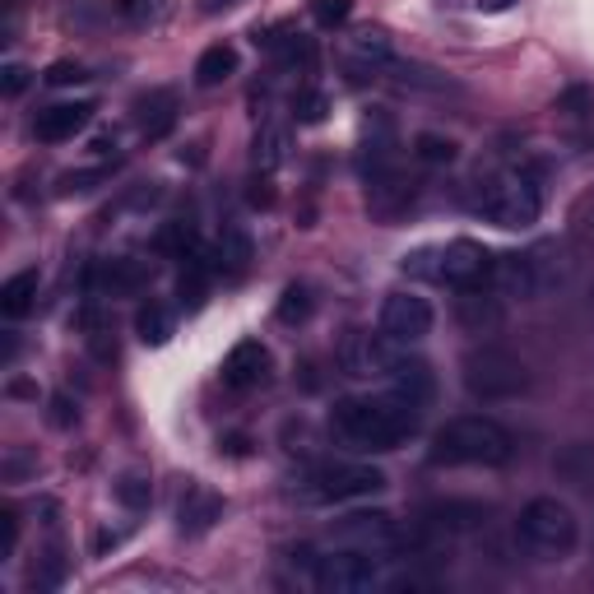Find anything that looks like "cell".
<instances>
[{
    "label": "cell",
    "instance_id": "cell-35",
    "mask_svg": "<svg viewBox=\"0 0 594 594\" xmlns=\"http://www.w3.org/2000/svg\"><path fill=\"white\" fill-rule=\"evenodd\" d=\"M0 530H5V544H0V553H14V544H20V516H14V506H5L0 511Z\"/></svg>",
    "mask_w": 594,
    "mask_h": 594
},
{
    "label": "cell",
    "instance_id": "cell-6",
    "mask_svg": "<svg viewBox=\"0 0 594 594\" xmlns=\"http://www.w3.org/2000/svg\"><path fill=\"white\" fill-rule=\"evenodd\" d=\"M465 391L483 399V405H497V399H516L530 391V367L520 362L511 348H497V344H479L465 354Z\"/></svg>",
    "mask_w": 594,
    "mask_h": 594
},
{
    "label": "cell",
    "instance_id": "cell-30",
    "mask_svg": "<svg viewBox=\"0 0 594 594\" xmlns=\"http://www.w3.org/2000/svg\"><path fill=\"white\" fill-rule=\"evenodd\" d=\"M307 317H311V293H307L302 284H293V288L284 293V302H279V321L297 325V321H307Z\"/></svg>",
    "mask_w": 594,
    "mask_h": 594
},
{
    "label": "cell",
    "instance_id": "cell-2",
    "mask_svg": "<svg viewBox=\"0 0 594 594\" xmlns=\"http://www.w3.org/2000/svg\"><path fill=\"white\" fill-rule=\"evenodd\" d=\"M511 450H516L511 432H506L497 418H483V413L450 418V423L432 436V465H450V469H460V465L493 469V465L511 460Z\"/></svg>",
    "mask_w": 594,
    "mask_h": 594
},
{
    "label": "cell",
    "instance_id": "cell-36",
    "mask_svg": "<svg viewBox=\"0 0 594 594\" xmlns=\"http://www.w3.org/2000/svg\"><path fill=\"white\" fill-rule=\"evenodd\" d=\"M94 182H98V172H70V177L61 182V190L65 196H75V190H94Z\"/></svg>",
    "mask_w": 594,
    "mask_h": 594
},
{
    "label": "cell",
    "instance_id": "cell-19",
    "mask_svg": "<svg viewBox=\"0 0 594 594\" xmlns=\"http://www.w3.org/2000/svg\"><path fill=\"white\" fill-rule=\"evenodd\" d=\"M348 51V65H358V70H381V65H391V38L381 28H362L354 33V38L344 42Z\"/></svg>",
    "mask_w": 594,
    "mask_h": 594
},
{
    "label": "cell",
    "instance_id": "cell-37",
    "mask_svg": "<svg viewBox=\"0 0 594 594\" xmlns=\"http://www.w3.org/2000/svg\"><path fill=\"white\" fill-rule=\"evenodd\" d=\"M511 5H516V0H479L483 14H502V10H511Z\"/></svg>",
    "mask_w": 594,
    "mask_h": 594
},
{
    "label": "cell",
    "instance_id": "cell-8",
    "mask_svg": "<svg viewBox=\"0 0 594 594\" xmlns=\"http://www.w3.org/2000/svg\"><path fill=\"white\" fill-rule=\"evenodd\" d=\"M311 581L330 594H367L386 581V567H381V557L372 548H335L317 557V571H311Z\"/></svg>",
    "mask_w": 594,
    "mask_h": 594
},
{
    "label": "cell",
    "instance_id": "cell-1",
    "mask_svg": "<svg viewBox=\"0 0 594 594\" xmlns=\"http://www.w3.org/2000/svg\"><path fill=\"white\" fill-rule=\"evenodd\" d=\"M423 405H413L405 395H354L339 399L330 409V432L335 442L358 450V456H386V450H399L418 432V413Z\"/></svg>",
    "mask_w": 594,
    "mask_h": 594
},
{
    "label": "cell",
    "instance_id": "cell-33",
    "mask_svg": "<svg viewBox=\"0 0 594 594\" xmlns=\"http://www.w3.org/2000/svg\"><path fill=\"white\" fill-rule=\"evenodd\" d=\"M79 79H89V75H84V65H75V61H57L47 70V84H57V89L61 84H79Z\"/></svg>",
    "mask_w": 594,
    "mask_h": 594
},
{
    "label": "cell",
    "instance_id": "cell-24",
    "mask_svg": "<svg viewBox=\"0 0 594 594\" xmlns=\"http://www.w3.org/2000/svg\"><path fill=\"white\" fill-rule=\"evenodd\" d=\"M172 330H177V321H172V311L163 307V302H145L135 311V335L145 339V344H168L172 339Z\"/></svg>",
    "mask_w": 594,
    "mask_h": 594
},
{
    "label": "cell",
    "instance_id": "cell-15",
    "mask_svg": "<svg viewBox=\"0 0 594 594\" xmlns=\"http://www.w3.org/2000/svg\"><path fill=\"white\" fill-rule=\"evenodd\" d=\"M386 386L395 395H405L413 399V405H428L432 391H436V381H432V367L423 358H409V354H399L395 367H391V376H386Z\"/></svg>",
    "mask_w": 594,
    "mask_h": 594
},
{
    "label": "cell",
    "instance_id": "cell-31",
    "mask_svg": "<svg viewBox=\"0 0 594 594\" xmlns=\"http://www.w3.org/2000/svg\"><path fill=\"white\" fill-rule=\"evenodd\" d=\"M354 14V0H311V20L321 28H339Z\"/></svg>",
    "mask_w": 594,
    "mask_h": 594
},
{
    "label": "cell",
    "instance_id": "cell-12",
    "mask_svg": "<svg viewBox=\"0 0 594 594\" xmlns=\"http://www.w3.org/2000/svg\"><path fill=\"white\" fill-rule=\"evenodd\" d=\"M270 348L260 344V339H242L228 358H223V386H233V391H256V386H265L270 381Z\"/></svg>",
    "mask_w": 594,
    "mask_h": 594
},
{
    "label": "cell",
    "instance_id": "cell-26",
    "mask_svg": "<svg viewBox=\"0 0 594 594\" xmlns=\"http://www.w3.org/2000/svg\"><path fill=\"white\" fill-rule=\"evenodd\" d=\"M413 153H418V159H423L428 168H446V163H456V139L423 131V135L413 139Z\"/></svg>",
    "mask_w": 594,
    "mask_h": 594
},
{
    "label": "cell",
    "instance_id": "cell-21",
    "mask_svg": "<svg viewBox=\"0 0 594 594\" xmlns=\"http://www.w3.org/2000/svg\"><path fill=\"white\" fill-rule=\"evenodd\" d=\"M233 75H237V47L233 42H214L196 61V84H200V89H219V84L233 79Z\"/></svg>",
    "mask_w": 594,
    "mask_h": 594
},
{
    "label": "cell",
    "instance_id": "cell-34",
    "mask_svg": "<svg viewBox=\"0 0 594 594\" xmlns=\"http://www.w3.org/2000/svg\"><path fill=\"white\" fill-rule=\"evenodd\" d=\"M190 242H196V233H190L186 223H172V228L159 237V247H163V251H186Z\"/></svg>",
    "mask_w": 594,
    "mask_h": 594
},
{
    "label": "cell",
    "instance_id": "cell-7",
    "mask_svg": "<svg viewBox=\"0 0 594 594\" xmlns=\"http://www.w3.org/2000/svg\"><path fill=\"white\" fill-rule=\"evenodd\" d=\"M516 534H520V544H525L530 553H539L544 562H562V557L576 548V539H581V525H576L567 502L534 497L525 511H520Z\"/></svg>",
    "mask_w": 594,
    "mask_h": 594
},
{
    "label": "cell",
    "instance_id": "cell-27",
    "mask_svg": "<svg viewBox=\"0 0 594 594\" xmlns=\"http://www.w3.org/2000/svg\"><path fill=\"white\" fill-rule=\"evenodd\" d=\"M325 112H330V98H325L321 89H297V98H293V116L302 121V126H321Z\"/></svg>",
    "mask_w": 594,
    "mask_h": 594
},
{
    "label": "cell",
    "instance_id": "cell-38",
    "mask_svg": "<svg viewBox=\"0 0 594 594\" xmlns=\"http://www.w3.org/2000/svg\"><path fill=\"white\" fill-rule=\"evenodd\" d=\"M237 0H200V14H219V10H233Z\"/></svg>",
    "mask_w": 594,
    "mask_h": 594
},
{
    "label": "cell",
    "instance_id": "cell-16",
    "mask_svg": "<svg viewBox=\"0 0 594 594\" xmlns=\"http://www.w3.org/2000/svg\"><path fill=\"white\" fill-rule=\"evenodd\" d=\"M135 121L139 131H145L149 139H163L172 126H177V94L172 89H153L135 102Z\"/></svg>",
    "mask_w": 594,
    "mask_h": 594
},
{
    "label": "cell",
    "instance_id": "cell-5",
    "mask_svg": "<svg viewBox=\"0 0 594 594\" xmlns=\"http://www.w3.org/2000/svg\"><path fill=\"white\" fill-rule=\"evenodd\" d=\"M567 247H557V242H539L530 251H511V256H497L493 265V293L497 297H520V302H530V297H544L553 293L557 284L567 279Z\"/></svg>",
    "mask_w": 594,
    "mask_h": 594
},
{
    "label": "cell",
    "instance_id": "cell-32",
    "mask_svg": "<svg viewBox=\"0 0 594 594\" xmlns=\"http://www.w3.org/2000/svg\"><path fill=\"white\" fill-rule=\"evenodd\" d=\"M28 89V70L24 65H5V70H0V94H5V98H20Z\"/></svg>",
    "mask_w": 594,
    "mask_h": 594
},
{
    "label": "cell",
    "instance_id": "cell-28",
    "mask_svg": "<svg viewBox=\"0 0 594 594\" xmlns=\"http://www.w3.org/2000/svg\"><path fill=\"white\" fill-rule=\"evenodd\" d=\"M116 497H121V506H131V511H145L149 497H153V487H149L145 474H121L116 479Z\"/></svg>",
    "mask_w": 594,
    "mask_h": 594
},
{
    "label": "cell",
    "instance_id": "cell-10",
    "mask_svg": "<svg viewBox=\"0 0 594 594\" xmlns=\"http://www.w3.org/2000/svg\"><path fill=\"white\" fill-rule=\"evenodd\" d=\"M432 302L418 293H391L381 302V335H391L395 344H418L432 335Z\"/></svg>",
    "mask_w": 594,
    "mask_h": 594
},
{
    "label": "cell",
    "instance_id": "cell-18",
    "mask_svg": "<svg viewBox=\"0 0 594 594\" xmlns=\"http://www.w3.org/2000/svg\"><path fill=\"white\" fill-rule=\"evenodd\" d=\"M284 159H288V131L279 126V121H265L251 139V163H256L260 177H270V172L284 168Z\"/></svg>",
    "mask_w": 594,
    "mask_h": 594
},
{
    "label": "cell",
    "instance_id": "cell-29",
    "mask_svg": "<svg viewBox=\"0 0 594 594\" xmlns=\"http://www.w3.org/2000/svg\"><path fill=\"white\" fill-rule=\"evenodd\" d=\"M116 14L131 24H153L168 14V0H116Z\"/></svg>",
    "mask_w": 594,
    "mask_h": 594
},
{
    "label": "cell",
    "instance_id": "cell-14",
    "mask_svg": "<svg viewBox=\"0 0 594 594\" xmlns=\"http://www.w3.org/2000/svg\"><path fill=\"white\" fill-rule=\"evenodd\" d=\"M339 539H344V544H354V548L386 553V548L399 544V530H395V520L386 511H358V516H348L339 525Z\"/></svg>",
    "mask_w": 594,
    "mask_h": 594
},
{
    "label": "cell",
    "instance_id": "cell-11",
    "mask_svg": "<svg viewBox=\"0 0 594 594\" xmlns=\"http://www.w3.org/2000/svg\"><path fill=\"white\" fill-rule=\"evenodd\" d=\"M399 354H405V344H395L391 335H362V330H354V335L344 339V348H339V362L348 367V376L386 381Z\"/></svg>",
    "mask_w": 594,
    "mask_h": 594
},
{
    "label": "cell",
    "instance_id": "cell-4",
    "mask_svg": "<svg viewBox=\"0 0 594 594\" xmlns=\"http://www.w3.org/2000/svg\"><path fill=\"white\" fill-rule=\"evenodd\" d=\"M474 209L497 223V228H530V223H539V209H544V196H539V182L534 172L525 168H497L487 172V177L479 182L474 190Z\"/></svg>",
    "mask_w": 594,
    "mask_h": 594
},
{
    "label": "cell",
    "instance_id": "cell-22",
    "mask_svg": "<svg viewBox=\"0 0 594 594\" xmlns=\"http://www.w3.org/2000/svg\"><path fill=\"white\" fill-rule=\"evenodd\" d=\"M474 525H483L479 502H446V506H432L428 511V530H442V534H460V530H474Z\"/></svg>",
    "mask_w": 594,
    "mask_h": 594
},
{
    "label": "cell",
    "instance_id": "cell-9",
    "mask_svg": "<svg viewBox=\"0 0 594 594\" xmlns=\"http://www.w3.org/2000/svg\"><path fill=\"white\" fill-rule=\"evenodd\" d=\"M386 487V474L372 465H354V460H325L311 469L307 479V497L311 502H358V497H372Z\"/></svg>",
    "mask_w": 594,
    "mask_h": 594
},
{
    "label": "cell",
    "instance_id": "cell-3",
    "mask_svg": "<svg viewBox=\"0 0 594 594\" xmlns=\"http://www.w3.org/2000/svg\"><path fill=\"white\" fill-rule=\"evenodd\" d=\"M493 265L497 256L469 237H456L446 247H418L413 256H405V274L450 288H493Z\"/></svg>",
    "mask_w": 594,
    "mask_h": 594
},
{
    "label": "cell",
    "instance_id": "cell-23",
    "mask_svg": "<svg viewBox=\"0 0 594 594\" xmlns=\"http://www.w3.org/2000/svg\"><path fill=\"white\" fill-rule=\"evenodd\" d=\"M223 516V502L205 487H190V497L182 502V534H205Z\"/></svg>",
    "mask_w": 594,
    "mask_h": 594
},
{
    "label": "cell",
    "instance_id": "cell-20",
    "mask_svg": "<svg viewBox=\"0 0 594 594\" xmlns=\"http://www.w3.org/2000/svg\"><path fill=\"white\" fill-rule=\"evenodd\" d=\"M33 302H38V270H20L14 279H5V288H0V317L20 321L33 311Z\"/></svg>",
    "mask_w": 594,
    "mask_h": 594
},
{
    "label": "cell",
    "instance_id": "cell-17",
    "mask_svg": "<svg viewBox=\"0 0 594 594\" xmlns=\"http://www.w3.org/2000/svg\"><path fill=\"white\" fill-rule=\"evenodd\" d=\"M139 284H145V265L139 260H98V265L89 270V288L98 293H135Z\"/></svg>",
    "mask_w": 594,
    "mask_h": 594
},
{
    "label": "cell",
    "instance_id": "cell-25",
    "mask_svg": "<svg viewBox=\"0 0 594 594\" xmlns=\"http://www.w3.org/2000/svg\"><path fill=\"white\" fill-rule=\"evenodd\" d=\"M219 265L233 270V274H242V270L251 265V237L242 233V228H228V233H223V242H219Z\"/></svg>",
    "mask_w": 594,
    "mask_h": 594
},
{
    "label": "cell",
    "instance_id": "cell-13",
    "mask_svg": "<svg viewBox=\"0 0 594 594\" xmlns=\"http://www.w3.org/2000/svg\"><path fill=\"white\" fill-rule=\"evenodd\" d=\"M94 102L79 98V102H57V108L38 112V121H33V131H38L42 145H65V139H75L84 126L94 121Z\"/></svg>",
    "mask_w": 594,
    "mask_h": 594
}]
</instances>
